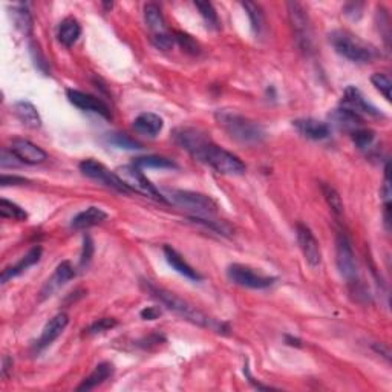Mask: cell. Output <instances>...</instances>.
<instances>
[{
    "mask_svg": "<svg viewBox=\"0 0 392 392\" xmlns=\"http://www.w3.org/2000/svg\"><path fill=\"white\" fill-rule=\"evenodd\" d=\"M215 118L218 124L230 135L233 140H236L242 144L254 146L261 144V142L267 138V132L263 127L258 123L238 112L233 111H218L215 113Z\"/></svg>",
    "mask_w": 392,
    "mask_h": 392,
    "instance_id": "1",
    "label": "cell"
},
{
    "mask_svg": "<svg viewBox=\"0 0 392 392\" xmlns=\"http://www.w3.org/2000/svg\"><path fill=\"white\" fill-rule=\"evenodd\" d=\"M144 285H146V290L149 291V295H151L153 299H156V301H158L161 305L166 306L167 310L175 312L176 316H180L181 319L187 320V322L198 325L201 328L212 326V319L209 316H205L203 311H199L196 306L185 301V299L175 295L174 291L156 287V285H153L149 281H146Z\"/></svg>",
    "mask_w": 392,
    "mask_h": 392,
    "instance_id": "2",
    "label": "cell"
},
{
    "mask_svg": "<svg viewBox=\"0 0 392 392\" xmlns=\"http://www.w3.org/2000/svg\"><path fill=\"white\" fill-rule=\"evenodd\" d=\"M330 44L339 55L354 63H371L379 55L373 45L349 31H333L330 34Z\"/></svg>",
    "mask_w": 392,
    "mask_h": 392,
    "instance_id": "3",
    "label": "cell"
},
{
    "mask_svg": "<svg viewBox=\"0 0 392 392\" xmlns=\"http://www.w3.org/2000/svg\"><path fill=\"white\" fill-rule=\"evenodd\" d=\"M164 196L169 198V203L194 213V216L212 218L218 212V204L209 195L199 194V192L172 189L167 190V195Z\"/></svg>",
    "mask_w": 392,
    "mask_h": 392,
    "instance_id": "4",
    "label": "cell"
},
{
    "mask_svg": "<svg viewBox=\"0 0 392 392\" xmlns=\"http://www.w3.org/2000/svg\"><path fill=\"white\" fill-rule=\"evenodd\" d=\"M198 161L207 164V166H210L213 170H216L221 175L238 176L247 172L245 164L242 162L238 155L225 151V149L219 147L213 141L205 147V151L199 156Z\"/></svg>",
    "mask_w": 392,
    "mask_h": 392,
    "instance_id": "5",
    "label": "cell"
},
{
    "mask_svg": "<svg viewBox=\"0 0 392 392\" xmlns=\"http://www.w3.org/2000/svg\"><path fill=\"white\" fill-rule=\"evenodd\" d=\"M115 174L120 176V180L126 184V187L129 189L132 194H138L146 198L155 199V201H160V203H169L167 198L164 196L161 192L147 180L144 174L141 172V169H138L135 164L118 167L115 170Z\"/></svg>",
    "mask_w": 392,
    "mask_h": 392,
    "instance_id": "6",
    "label": "cell"
},
{
    "mask_svg": "<svg viewBox=\"0 0 392 392\" xmlns=\"http://www.w3.org/2000/svg\"><path fill=\"white\" fill-rule=\"evenodd\" d=\"M288 20L293 30L297 46L304 53L310 54L312 51V26L308 12L299 2H288Z\"/></svg>",
    "mask_w": 392,
    "mask_h": 392,
    "instance_id": "7",
    "label": "cell"
},
{
    "mask_svg": "<svg viewBox=\"0 0 392 392\" xmlns=\"http://www.w3.org/2000/svg\"><path fill=\"white\" fill-rule=\"evenodd\" d=\"M144 22L152 34V40L156 48L164 49V51L172 49L175 44L174 32L169 31L166 19H164L162 11L158 5L147 3L144 6Z\"/></svg>",
    "mask_w": 392,
    "mask_h": 392,
    "instance_id": "8",
    "label": "cell"
},
{
    "mask_svg": "<svg viewBox=\"0 0 392 392\" xmlns=\"http://www.w3.org/2000/svg\"><path fill=\"white\" fill-rule=\"evenodd\" d=\"M78 169H80V172L84 176H88L94 181H98L100 184L106 185V187L118 192V194H124V195L132 194V192L126 187V184L120 180V176L115 172L109 170L102 162H98L92 158L83 160L80 164H78Z\"/></svg>",
    "mask_w": 392,
    "mask_h": 392,
    "instance_id": "9",
    "label": "cell"
},
{
    "mask_svg": "<svg viewBox=\"0 0 392 392\" xmlns=\"http://www.w3.org/2000/svg\"><path fill=\"white\" fill-rule=\"evenodd\" d=\"M227 277L233 282L244 288L252 290H265L273 287L277 277L273 276H263L261 273H256L253 268L242 265V263H232L227 267Z\"/></svg>",
    "mask_w": 392,
    "mask_h": 392,
    "instance_id": "10",
    "label": "cell"
},
{
    "mask_svg": "<svg viewBox=\"0 0 392 392\" xmlns=\"http://www.w3.org/2000/svg\"><path fill=\"white\" fill-rule=\"evenodd\" d=\"M336 262L340 276L349 283H357V262L353 250V244L345 233H339L336 238Z\"/></svg>",
    "mask_w": 392,
    "mask_h": 392,
    "instance_id": "11",
    "label": "cell"
},
{
    "mask_svg": "<svg viewBox=\"0 0 392 392\" xmlns=\"http://www.w3.org/2000/svg\"><path fill=\"white\" fill-rule=\"evenodd\" d=\"M172 137L176 144L184 149L185 152H189L195 160L201 156L204 149L212 142L209 133L198 129V127H176Z\"/></svg>",
    "mask_w": 392,
    "mask_h": 392,
    "instance_id": "12",
    "label": "cell"
},
{
    "mask_svg": "<svg viewBox=\"0 0 392 392\" xmlns=\"http://www.w3.org/2000/svg\"><path fill=\"white\" fill-rule=\"evenodd\" d=\"M296 238L306 263L312 268H317L322 263V252H320V244L315 233L311 232L308 225L299 223L296 225Z\"/></svg>",
    "mask_w": 392,
    "mask_h": 392,
    "instance_id": "13",
    "label": "cell"
},
{
    "mask_svg": "<svg viewBox=\"0 0 392 392\" xmlns=\"http://www.w3.org/2000/svg\"><path fill=\"white\" fill-rule=\"evenodd\" d=\"M66 97L69 100V103L74 104L75 108H78V109L98 113V115H102L106 120L112 118L111 108L103 102L102 98H98L95 95H91V94H86V92L77 91V89H68L66 91Z\"/></svg>",
    "mask_w": 392,
    "mask_h": 392,
    "instance_id": "14",
    "label": "cell"
},
{
    "mask_svg": "<svg viewBox=\"0 0 392 392\" xmlns=\"http://www.w3.org/2000/svg\"><path fill=\"white\" fill-rule=\"evenodd\" d=\"M77 276V272L73 263L69 261H63L60 262L57 268L54 270L53 276L49 277V279L45 282L44 287L40 290V299L41 301H45V299L54 296L57 291H59L62 287H65V285L73 281L74 277Z\"/></svg>",
    "mask_w": 392,
    "mask_h": 392,
    "instance_id": "15",
    "label": "cell"
},
{
    "mask_svg": "<svg viewBox=\"0 0 392 392\" xmlns=\"http://www.w3.org/2000/svg\"><path fill=\"white\" fill-rule=\"evenodd\" d=\"M10 151L17 156L20 162L30 164V166L41 164L48 160V153L44 149L25 138H14L10 144Z\"/></svg>",
    "mask_w": 392,
    "mask_h": 392,
    "instance_id": "16",
    "label": "cell"
},
{
    "mask_svg": "<svg viewBox=\"0 0 392 392\" xmlns=\"http://www.w3.org/2000/svg\"><path fill=\"white\" fill-rule=\"evenodd\" d=\"M342 108L353 111L357 115H371V117H382L383 113L375 108V106L366 102L362 92L355 86H348L342 97Z\"/></svg>",
    "mask_w": 392,
    "mask_h": 392,
    "instance_id": "17",
    "label": "cell"
},
{
    "mask_svg": "<svg viewBox=\"0 0 392 392\" xmlns=\"http://www.w3.org/2000/svg\"><path fill=\"white\" fill-rule=\"evenodd\" d=\"M68 325H69V316L66 312H59V315H55L49 319L46 325L44 326V330H41L37 344H35L37 351H41V349H45L51 344H54V342L62 336L63 331L66 330Z\"/></svg>",
    "mask_w": 392,
    "mask_h": 392,
    "instance_id": "18",
    "label": "cell"
},
{
    "mask_svg": "<svg viewBox=\"0 0 392 392\" xmlns=\"http://www.w3.org/2000/svg\"><path fill=\"white\" fill-rule=\"evenodd\" d=\"M293 126L304 137L315 141L325 140L331 135L330 124L316 118H299L293 121Z\"/></svg>",
    "mask_w": 392,
    "mask_h": 392,
    "instance_id": "19",
    "label": "cell"
},
{
    "mask_svg": "<svg viewBox=\"0 0 392 392\" xmlns=\"http://www.w3.org/2000/svg\"><path fill=\"white\" fill-rule=\"evenodd\" d=\"M164 252V258H166L167 263L172 267L176 273H180L181 276L187 277L190 281H203V276L199 274L196 270L190 265V263L185 261L183 256L178 253L174 247L170 245H164L162 248Z\"/></svg>",
    "mask_w": 392,
    "mask_h": 392,
    "instance_id": "20",
    "label": "cell"
},
{
    "mask_svg": "<svg viewBox=\"0 0 392 392\" xmlns=\"http://www.w3.org/2000/svg\"><path fill=\"white\" fill-rule=\"evenodd\" d=\"M41 253H44V248H41L40 245H34L30 252H28L22 259H20L16 265H12V267H8V268H5L3 272H2V277H0V281H2V283H6L8 281L14 279V277H17L22 274L24 272H26L28 268L35 265L41 258Z\"/></svg>",
    "mask_w": 392,
    "mask_h": 392,
    "instance_id": "21",
    "label": "cell"
},
{
    "mask_svg": "<svg viewBox=\"0 0 392 392\" xmlns=\"http://www.w3.org/2000/svg\"><path fill=\"white\" fill-rule=\"evenodd\" d=\"M104 221H108V213L103 209L92 205V207H88L86 210L77 213L73 223H71V227L74 230H88L92 229V227L103 224Z\"/></svg>",
    "mask_w": 392,
    "mask_h": 392,
    "instance_id": "22",
    "label": "cell"
},
{
    "mask_svg": "<svg viewBox=\"0 0 392 392\" xmlns=\"http://www.w3.org/2000/svg\"><path fill=\"white\" fill-rule=\"evenodd\" d=\"M164 127V121L160 115L153 112H144L133 120V129L140 135H146V137H156Z\"/></svg>",
    "mask_w": 392,
    "mask_h": 392,
    "instance_id": "23",
    "label": "cell"
},
{
    "mask_svg": "<svg viewBox=\"0 0 392 392\" xmlns=\"http://www.w3.org/2000/svg\"><path fill=\"white\" fill-rule=\"evenodd\" d=\"M113 371H115V368H113L111 362H102L100 365L95 366V369L92 371L86 379L82 382V384L77 388V391L95 389L97 386H100V384H103L106 380L111 379V377L113 375Z\"/></svg>",
    "mask_w": 392,
    "mask_h": 392,
    "instance_id": "24",
    "label": "cell"
},
{
    "mask_svg": "<svg viewBox=\"0 0 392 392\" xmlns=\"http://www.w3.org/2000/svg\"><path fill=\"white\" fill-rule=\"evenodd\" d=\"M80 35L82 26L74 17L63 19L59 25V30H57V39L65 48H73L77 44V40L80 39Z\"/></svg>",
    "mask_w": 392,
    "mask_h": 392,
    "instance_id": "25",
    "label": "cell"
},
{
    "mask_svg": "<svg viewBox=\"0 0 392 392\" xmlns=\"http://www.w3.org/2000/svg\"><path fill=\"white\" fill-rule=\"evenodd\" d=\"M330 120L339 127V129L346 131L349 133H353L354 131L363 127V118L357 115V113H354L353 111L345 109V108H339L334 112H331Z\"/></svg>",
    "mask_w": 392,
    "mask_h": 392,
    "instance_id": "26",
    "label": "cell"
},
{
    "mask_svg": "<svg viewBox=\"0 0 392 392\" xmlns=\"http://www.w3.org/2000/svg\"><path fill=\"white\" fill-rule=\"evenodd\" d=\"M14 113L20 120V123L30 127V129H40L41 127V118L32 103L25 102V100L17 102L14 104Z\"/></svg>",
    "mask_w": 392,
    "mask_h": 392,
    "instance_id": "27",
    "label": "cell"
},
{
    "mask_svg": "<svg viewBox=\"0 0 392 392\" xmlns=\"http://www.w3.org/2000/svg\"><path fill=\"white\" fill-rule=\"evenodd\" d=\"M11 12L12 22L17 30L25 35H30L32 32V16L30 10H28V6L24 3H17L12 6Z\"/></svg>",
    "mask_w": 392,
    "mask_h": 392,
    "instance_id": "28",
    "label": "cell"
},
{
    "mask_svg": "<svg viewBox=\"0 0 392 392\" xmlns=\"http://www.w3.org/2000/svg\"><path fill=\"white\" fill-rule=\"evenodd\" d=\"M242 8L245 10L248 19H250V25L254 35H262L263 28H265V16L261 5L254 2H242Z\"/></svg>",
    "mask_w": 392,
    "mask_h": 392,
    "instance_id": "29",
    "label": "cell"
},
{
    "mask_svg": "<svg viewBox=\"0 0 392 392\" xmlns=\"http://www.w3.org/2000/svg\"><path fill=\"white\" fill-rule=\"evenodd\" d=\"M135 166L138 169H176V162L166 158V156H158V155H147V156H140L133 161Z\"/></svg>",
    "mask_w": 392,
    "mask_h": 392,
    "instance_id": "30",
    "label": "cell"
},
{
    "mask_svg": "<svg viewBox=\"0 0 392 392\" xmlns=\"http://www.w3.org/2000/svg\"><path fill=\"white\" fill-rule=\"evenodd\" d=\"M322 194L325 196V201L328 204V207L331 209L334 215H336L337 218L344 216L345 205H344V201H342V196L339 195V192L334 189L333 185L322 183Z\"/></svg>",
    "mask_w": 392,
    "mask_h": 392,
    "instance_id": "31",
    "label": "cell"
},
{
    "mask_svg": "<svg viewBox=\"0 0 392 392\" xmlns=\"http://www.w3.org/2000/svg\"><path fill=\"white\" fill-rule=\"evenodd\" d=\"M0 216L3 219H12V221H26L28 213L17 205L16 203H11L8 199H0Z\"/></svg>",
    "mask_w": 392,
    "mask_h": 392,
    "instance_id": "32",
    "label": "cell"
},
{
    "mask_svg": "<svg viewBox=\"0 0 392 392\" xmlns=\"http://www.w3.org/2000/svg\"><path fill=\"white\" fill-rule=\"evenodd\" d=\"M195 6L209 28H212V30H219L221 20L218 17L215 6H213L210 2H195Z\"/></svg>",
    "mask_w": 392,
    "mask_h": 392,
    "instance_id": "33",
    "label": "cell"
},
{
    "mask_svg": "<svg viewBox=\"0 0 392 392\" xmlns=\"http://www.w3.org/2000/svg\"><path fill=\"white\" fill-rule=\"evenodd\" d=\"M108 141L112 146H115L118 149H124V151H140V149H142L141 142L131 138L127 133H111L108 137Z\"/></svg>",
    "mask_w": 392,
    "mask_h": 392,
    "instance_id": "34",
    "label": "cell"
},
{
    "mask_svg": "<svg viewBox=\"0 0 392 392\" xmlns=\"http://www.w3.org/2000/svg\"><path fill=\"white\" fill-rule=\"evenodd\" d=\"M174 39L176 44L183 48V51L189 53L192 55H198L199 53H201V46H199L198 41L192 37L190 34L183 32V31H175Z\"/></svg>",
    "mask_w": 392,
    "mask_h": 392,
    "instance_id": "35",
    "label": "cell"
},
{
    "mask_svg": "<svg viewBox=\"0 0 392 392\" xmlns=\"http://www.w3.org/2000/svg\"><path fill=\"white\" fill-rule=\"evenodd\" d=\"M351 138L354 141V144L357 146L360 151H368L375 140V133L374 131L366 129V127H360V129L354 131L351 133Z\"/></svg>",
    "mask_w": 392,
    "mask_h": 392,
    "instance_id": "36",
    "label": "cell"
},
{
    "mask_svg": "<svg viewBox=\"0 0 392 392\" xmlns=\"http://www.w3.org/2000/svg\"><path fill=\"white\" fill-rule=\"evenodd\" d=\"M371 83H373L374 88L379 91L384 98H386V102H391V100H392V95H391L392 82L386 74H383V73L373 74V77H371Z\"/></svg>",
    "mask_w": 392,
    "mask_h": 392,
    "instance_id": "37",
    "label": "cell"
},
{
    "mask_svg": "<svg viewBox=\"0 0 392 392\" xmlns=\"http://www.w3.org/2000/svg\"><path fill=\"white\" fill-rule=\"evenodd\" d=\"M118 325L117 322V319H113V317H102V319H98L95 320L94 324L89 325L88 330H84L86 331V334H100V333H104V331H109L112 330V328H115Z\"/></svg>",
    "mask_w": 392,
    "mask_h": 392,
    "instance_id": "38",
    "label": "cell"
},
{
    "mask_svg": "<svg viewBox=\"0 0 392 392\" xmlns=\"http://www.w3.org/2000/svg\"><path fill=\"white\" fill-rule=\"evenodd\" d=\"M94 242H92V238L89 234H86L83 239V248H82V256H80V267L82 268H88L89 263L92 261V256H94Z\"/></svg>",
    "mask_w": 392,
    "mask_h": 392,
    "instance_id": "39",
    "label": "cell"
},
{
    "mask_svg": "<svg viewBox=\"0 0 392 392\" xmlns=\"http://www.w3.org/2000/svg\"><path fill=\"white\" fill-rule=\"evenodd\" d=\"M30 181L26 180L24 176H17V175H2L0 176V184L2 187H8V185H24L28 184Z\"/></svg>",
    "mask_w": 392,
    "mask_h": 392,
    "instance_id": "40",
    "label": "cell"
},
{
    "mask_svg": "<svg viewBox=\"0 0 392 392\" xmlns=\"http://www.w3.org/2000/svg\"><path fill=\"white\" fill-rule=\"evenodd\" d=\"M362 10H363V3H348L345 8H344V14L345 16H348L349 19H353V20H359L362 17Z\"/></svg>",
    "mask_w": 392,
    "mask_h": 392,
    "instance_id": "41",
    "label": "cell"
},
{
    "mask_svg": "<svg viewBox=\"0 0 392 392\" xmlns=\"http://www.w3.org/2000/svg\"><path fill=\"white\" fill-rule=\"evenodd\" d=\"M140 315L144 320H155L161 316V310L158 306H146L144 310H141Z\"/></svg>",
    "mask_w": 392,
    "mask_h": 392,
    "instance_id": "42",
    "label": "cell"
},
{
    "mask_svg": "<svg viewBox=\"0 0 392 392\" xmlns=\"http://www.w3.org/2000/svg\"><path fill=\"white\" fill-rule=\"evenodd\" d=\"M10 368H12V360L8 357V355H5L2 360V377H8Z\"/></svg>",
    "mask_w": 392,
    "mask_h": 392,
    "instance_id": "43",
    "label": "cell"
},
{
    "mask_svg": "<svg viewBox=\"0 0 392 392\" xmlns=\"http://www.w3.org/2000/svg\"><path fill=\"white\" fill-rule=\"evenodd\" d=\"M285 342H287V344H288V345H291V346H295V345H296V346H301V340H299V339H295V337H291V336H287V337H285Z\"/></svg>",
    "mask_w": 392,
    "mask_h": 392,
    "instance_id": "44",
    "label": "cell"
}]
</instances>
